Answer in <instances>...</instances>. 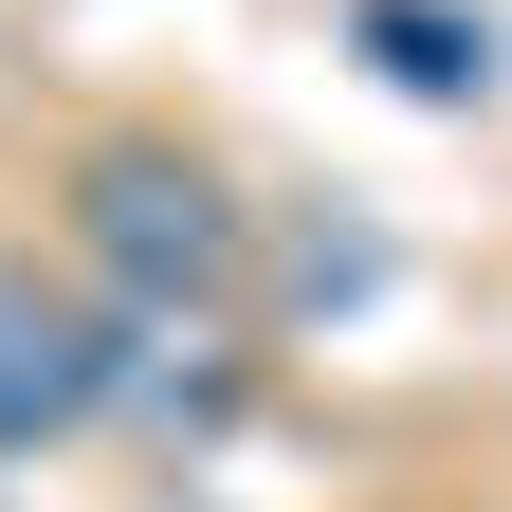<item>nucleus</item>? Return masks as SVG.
I'll list each match as a JSON object with an SVG mask.
<instances>
[{"label":"nucleus","instance_id":"1","mask_svg":"<svg viewBox=\"0 0 512 512\" xmlns=\"http://www.w3.org/2000/svg\"><path fill=\"white\" fill-rule=\"evenodd\" d=\"M220 238H238V220H220L202 165H165V147H110V165H92V256L147 293V330H165L183 293H220Z\"/></svg>","mask_w":512,"mask_h":512},{"label":"nucleus","instance_id":"2","mask_svg":"<svg viewBox=\"0 0 512 512\" xmlns=\"http://www.w3.org/2000/svg\"><path fill=\"white\" fill-rule=\"evenodd\" d=\"M110 384H128V348H110L55 275H19V256H0V458H19V439H74Z\"/></svg>","mask_w":512,"mask_h":512},{"label":"nucleus","instance_id":"3","mask_svg":"<svg viewBox=\"0 0 512 512\" xmlns=\"http://www.w3.org/2000/svg\"><path fill=\"white\" fill-rule=\"evenodd\" d=\"M366 55H384L421 110H476V92H494V37L458 19V0H366Z\"/></svg>","mask_w":512,"mask_h":512}]
</instances>
